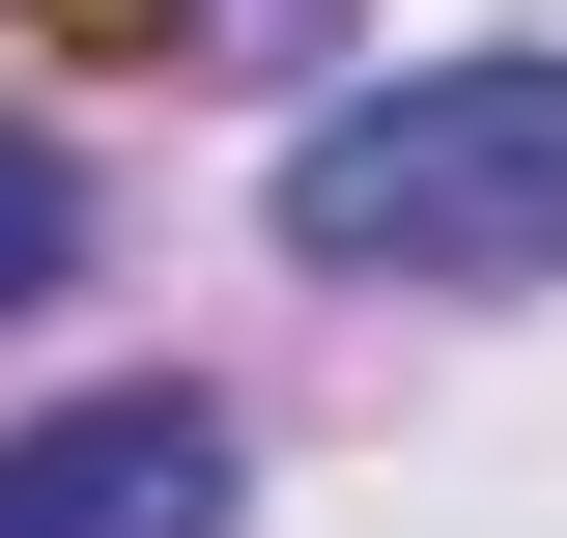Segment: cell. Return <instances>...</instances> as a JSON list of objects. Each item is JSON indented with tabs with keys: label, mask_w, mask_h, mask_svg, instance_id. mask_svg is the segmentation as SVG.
I'll list each match as a JSON object with an SVG mask.
<instances>
[{
	"label": "cell",
	"mask_w": 567,
	"mask_h": 538,
	"mask_svg": "<svg viewBox=\"0 0 567 538\" xmlns=\"http://www.w3.org/2000/svg\"><path fill=\"white\" fill-rule=\"evenodd\" d=\"M312 283H567V58H398L284 142Z\"/></svg>",
	"instance_id": "obj_1"
},
{
	"label": "cell",
	"mask_w": 567,
	"mask_h": 538,
	"mask_svg": "<svg viewBox=\"0 0 567 538\" xmlns=\"http://www.w3.org/2000/svg\"><path fill=\"white\" fill-rule=\"evenodd\" d=\"M0 538H227V425H199V397H58V425H0Z\"/></svg>",
	"instance_id": "obj_2"
},
{
	"label": "cell",
	"mask_w": 567,
	"mask_h": 538,
	"mask_svg": "<svg viewBox=\"0 0 567 538\" xmlns=\"http://www.w3.org/2000/svg\"><path fill=\"white\" fill-rule=\"evenodd\" d=\"M58 256H85V170H58V142H0V312H58Z\"/></svg>",
	"instance_id": "obj_3"
},
{
	"label": "cell",
	"mask_w": 567,
	"mask_h": 538,
	"mask_svg": "<svg viewBox=\"0 0 567 538\" xmlns=\"http://www.w3.org/2000/svg\"><path fill=\"white\" fill-rule=\"evenodd\" d=\"M199 0H29V58H171Z\"/></svg>",
	"instance_id": "obj_4"
},
{
	"label": "cell",
	"mask_w": 567,
	"mask_h": 538,
	"mask_svg": "<svg viewBox=\"0 0 567 538\" xmlns=\"http://www.w3.org/2000/svg\"><path fill=\"white\" fill-rule=\"evenodd\" d=\"M284 29H312V0H284Z\"/></svg>",
	"instance_id": "obj_5"
}]
</instances>
